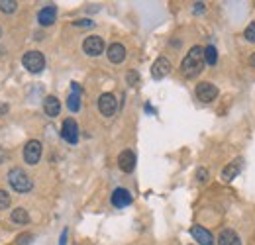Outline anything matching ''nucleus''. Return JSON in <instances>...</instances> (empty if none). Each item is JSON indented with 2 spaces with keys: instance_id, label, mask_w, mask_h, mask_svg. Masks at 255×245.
<instances>
[{
  "instance_id": "nucleus-9",
  "label": "nucleus",
  "mask_w": 255,
  "mask_h": 245,
  "mask_svg": "<svg viewBox=\"0 0 255 245\" xmlns=\"http://www.w3.org/2000/svg\"><path fill=\"white\" fill-rule=\"evenodd\" d=\"M169 73H171V63H169L167 57H159V59H155V63L151 65V77L157 79V81L165 79Z\"/></svg>"
},
{
  "instance_id": "nucleus-13",
  "label": "nucleus",
  "mask_w": 255,
  "mask_h": 245,
  "mask_svg": "<svg viewBox=\"0 0 255 245\" xmlns=\"http://www.w3.org/2000/svg\"><path fill=\"white\" fill-rule=\"evenodd\" d=\"M55 18H57V8H55L53 4L41 8L39 14H37V20H39L41 26H51V24L55 22Z\"/></svg>"
},
{
  "instance_id": "nucleus-15",
  "label": "nucleus",
  "mask_w": 255,
  "mask_h": 245,
  "mask_svg": "<svg viewBox=\"0 0 255 245\" xmlns=\"http://www.w3.org/2000/svg\"><path fill=\"white\" fill-rule=\"evenodd\" d=\"M71 94H69V100H67V106L71 112H79L81 108V87L79 83H71Z\"/></svg>"
},
{
  "instance_id": "nucleus-2",
  "label": "nucleus",
  "mask_w": 255,
  "mask_h": 245,
  "mask_svg": "<svg viewBox=\"0 0 255 245\" xmlns=\"http://www.w3.org/2000/svg\"><path fill=\"white\" fill-rule=\"evenodd\" d=\"M8 183H10V186H12L16 192H30L33 186L30 175H28L26 171H22L20 167L10 169V173H8Z\"/></svg>"
},
{
  "instance_id": "nucleus-21",
  "label": "nucleus",
  "mask_w": 255,
  "mask_h": 245,
  "mask_svg": "<svg viewBox=\"0 0 255 245\" xmlns=\"http://www.w3.org/2000/svg\"><path fill=\"white\" fill-rule=\"evenodd\" d=\"M16 10H18V2L16 0H0V12L14 14Z\"/></svg>"
},
{
  "instance_id": "nucleus-12",
  "label": "nucleus",
  "mask_w": 255,
  "mask_h": 245,
  "mask_svg": "<svg viewBox=\"0 0 255 245\" xmlns=\"http://www.w3.org/2000/svg\"><path fill=\"white\" fill-rule=\"evenodd\" d=\"M112 204L116 206V208H126L131 204V194H129V190L126 188H116L114 192H112Z\"/></svg>"
},
{
  "instance_id": "nucleus-25",
  "label": "nucleus",
  "mask_w": 255,
  "mask_h": 245,
  "mask_svg": "<svg viewBox=\"0 0 255 245\" xmlns=\"http://www.w3.org/2000/svg\"><path fill=\"white\" fill-rule=\"evenodd\" d=\"M32 240V234H26V236H20L18 238V245H28Z\"/></svg>"
},
{
  "instance_id": "nucleus-4",
  "label": "nucleus",
  "mask_w": 255,
  "mask_h": 245,
  "mask_svg": "<svg viewBox=\"0 0 255 245\" xmlns=\"http://www.w3.org/2000/svg\"><path fill=\"white\" fill-rule=\"evenodd\" d=\"M98 110H100L102 116H114L116 110H118V100H116V96L110 94V92L100 94V98H98Z\"/></svg>"
},
{
  "instance_id": "nucleus-31",
  "label": "nucleus",
  "mask_w": 255,
  "mask_h": 245,
  "mask_svg": "<svg viewBox=\"0 0 255 245\" xmlns=\"http://www.w3.org/2000/svg\"><path fill=\"white\" fill-rule=\"evenodd\" d=\"M0 37H2V30H0Z\"/></svg>"
},
{
  "instance_id": "nucleus-23",
  "label": "nucleus",
  "mask_w": 255,
  "mask_h": 245,
  "mask_svg": "<svg viewBox=\"0 0 255 245\" xmlns=\"http://www.w3.org/2000/svg\"><path fill=\"white\" fill-rule=\"evenodd\" d=\"M244 35H246V39L248 41H252V43H255V22H252L248 28H246V31H244Z\"/></svg>"
},
{
  "instance_id": "nucleus-27",
  "label": "nucleus",
  "mask_w": 255,
  "mask_h": 245,
  "mask_svg": "<svg viewBox=\"0 0 255 245\" xmlns=\"http://www.w3.org/2000/svg\"><path fill=\"white\" fill-rule=\"evenodd\" d=\"M194 12H204V2H196L194 4Z\"/></svg>"
},
{
  "instance_id": "nucleus-20",
  "label": "nucleus",
  "mask_w": 255,
  "mask_h": 245,
  "mask_svg": "<svg viewBox=\"0 0 255 245\" xmlns=\"http://www.w3.org/2000/svg\"><path fill=\"white\" fill-rule=\"evenodd\" d=\"M204 61L208 63V65H216V61H218V49L214 45L204 47Z\"/></svg>"
},
{
  "instance_id": "nucleus-19",
  "label": "nucleus",
  "mask_w": 255,
  "mask_h": 245,
  "mask_svg": "<svg viewBox=\"0 0 255 245\" xmlns=\"http://www.w3.org/2000/svg\"><path fill=\"white\" fill-rule=\"evenodd\" d=\"M10 218H12V222H14V224H20V226L30 224V214H28V210H26V208H14Z\"/></svg>"
},
{
  "instance_id": "nucleus-28",
  "label": "nucleus",
  "mask_w": 255,
  "mask_h": 245,
  "mask_svg": "<svg viewBox=\"0 0 255 245\" xmlns=\"http://www.w3.org/2000/svg\"><path fill=\"white\" fill-rule=\"evenodd\" d=\"M128 81H129V85H135V81H137V75H135V73H129V75H128Z\"/></svg>"
},
{
  "instance_id": "nucleus-14",
  "label": "nucleus",
  "mask_w": 255,
  "mask_h": 245,
  "mask_svg": "<svg viewBox=\"0 0 255 245\" xmlns=\"http://www.w3.org/2000/svg\"><path fill=\"white\" fill-rule=\"evenodd\" d=\"M43 112H45L49 118L59 116V112H61V102H59V100H57L53 94L45 96V100H43Z\"/></svg>"
},
{
  "instance_id": "nucleus-22",
  "label": "nucleus",
  "mask_w": 255,
  "mask_h": 245,
  "mask_svg": "<svg viewBox=\"0 0 255 245\" xmlns=\"http://www.w3.org/2000/svg\"><path fill=\"white\" fill-rule=\"evenodd\" d=\"M10 206V194L6 190H0V210H6Z\"/></svg>"
},
{
  "instance_id": "nucleus-10",
  "label": "nucleus",
  "mask_w": 255,
  "mask_h": 245,
  "mask_svg": "<svg viewBox=\"0 0 255 245\" xmlns=\"http://www.w3.org/2000/svg\"><path fill=\"white\" fill-rule=\"evenodd\" d=\"M191 236L194 238V242H198L200 245H214V238L208 230H204L202 226H192Z\"/></svg>"
},
{
  "instance_id": "nucleus-11",
  "label": "nucleus",
  "mask_w": 255,
  "mask_h": 245,
  "mask_svg": "<svg viewBox=\"0 0 255 245\" xmlns=\"http://www.w3.org/2000/svg\"><path fill=\"white\" fill-rule=\"evenodd\" d=\"M118 167L124 171V173H131L133 169H135V153L133 151H122V153L118 155Z\"/></svg>"
},
{
  "instance_id": "nucleus-6",
  "label": "nucleus",
  "mask_w": 255,
  "mask_h": 245,
  "mask_svg": "<svg viewBox=\"0 0 255 245\" xmlns=\"http://www.w3.org/2000/svg\"><path fill=\"white\" fill-rule=\"evenodd\" d=\"M61 137L67 143H71V145H75L79 141V125H77V122L73 118H67L63 122V125H61Z\"/></svg>"
},
{
  "instance_id": "nucleus-5",
  "label": "nucleus",
  "mask_w": 255,
  "mask_h": 245,
  "mask_svg": "<svg viewBox=\"0 0 255 245\" xmlns=\"http://www.w3.org/2000/svg\"><path fill=\"white\" fill-rule=\"evenodd\" d=\"M83 51L87 55H91V57H98L104 51V39L100 35H89L83 41Z\"/></svg>"
},
{
  "instance_id": "nucleus-3",
  "label": "nucleus",
  "mask_w": 255,
  "mask_h": 245,
  "mask_svg": "<svg viewBox=\"0 0 255 245\" xmlns=\"http://www.w3.org/2000/svg\"><path fill=\"white\" fill-rule=\"evenodd\" d=\"M22 63L24 67L30 71V73H41L45 69V57L43 53L39 51H28L24 57H22Z\"/></svg>"
},
{
  "instance_id": "nucleus-7",
  "label": "nucleus",
  "mask_w": 255,
  "mask_h": 245,
  "mask_svg": "<svg viewBox=\"0 0 255 245\" xmlns=\"http://www.w3.org/2000/svg\"><path fill=\"white\" fill-rule=\"evenodd\" d=\"M24 159L28 165H37L41 159V143L37 139H30L24 147Z\"/></svg>"
},
{
  "instance_id": "nucleus-8",
  "label": "nucleus",
  "mask_w": 255,
  "mask_h": 245,
  "mask_svg": "<svg viewBox=\"0 0 255 245\" xmlns=\"http://www.w3.org/2000/svg\"><path fill=\"white\" fill-rule=\"evenodd\" d=\"M196 96H198V100H202V102H212V100H216V96H218V89H216L212 83L202 81V83L196 85Z\"/></svg>"
},
{
  "instance_id": "nucleus-24",
  "label": "nucleus",
  "mask_w": 255,
  "mask_h": 245,
  "mask_svg": "<svg viewBox=\"0 0 255 245\" xmlns=\"http://www.w3.org/2000/svg\"><path fill=\"white\" fill-rule=\"evenodd\" d=\"M75 26H79V28H91V26H95V22H91V20H77V22H73Z\"/></svg>"
},
{
  "instance_id": "nucleus-1",
  "label": "nucleus",
  "mask_w": 255,
  "mask_h": 245,
  "mask_svg": "<svg viewBox=\"0 0 255 245\" xmlns=\"http://www.w3.org/2000/svg\"><path fill=\"white\" fill-rule=\"evenodd\" d=\"M204 49L194 45L191 47V51L187 53V57L181 63V73L187 77V79H194L198 77L202 71H204Z\"/></svg>"
},
{
  "instance_id": "nucleus-30",
  "label": "nucleus",
  "mask_w": 255,
  "mask_h": 245,
  "mask_svg": "<svg viewBox=\"0 0 255 245\" xmlns=\"http://www.w3.org/2000/svg\"><path fill=\"white\" fill-rule=\"evenodd\" d=\"M250 65H252V67H255V53L250 57Z\"/></svg>"
},
{
  "instance_id": "nucleus-17",
  "label": "nucleus",
  "mask_w": 255,
  "mask_h": 245,
  "mask_svg": "<svg viewBox=\"0 0 255 245\" xmlns=\"http://www.w3.org/2000/svg\"><path fill=\"white\" fill-rule=\"evenodd\" d=\"M218 245H242V242H240V236L234 230H224L218 236Z\"/></svg>"
},
{
  "instance_id": "nucleus-16",
  "label": "nucleus",
  "mask_w": 255,
  "mask_h": 245,
  "mask_svg": "<svg viewBox=\"0 0 255 245\" xmlns=\"http://www.w3.org/2000/svg\"><path fill=\"white\" fill-rule=\"evenodd\" d=\"M106 55H108V59L112 63H122L126 59V47L122 45V43H112L110 47H108V51H106Z\"/></svg>"
},
{
  "instance_id": "nucleus-26",
  "label": "nucleus",
  "mask_w": 255,
  "mask_h": 245,
  "mask_svg": "<svg viewBox=\"0 0 255 245\" xmlns=\"http://www.w3.org/2000/svg\"><path fill=\"white\" fill-rule=\"evenodd\" d=\"M196 177H198V181H200V183H204V181H206V177H208V171H206V169H198Z\"/></svg>"
},
{
  "instance_id": "nucleus-29",
  "label": "nucleus",
  "mask_w": 255,
  "mask_h": 245,
  "mask_svg": "<svg viewBox=\"0 0 255 245\" xmlns=\"http://www.w3.org/2000/svg\"><path fill=\"white\" fill-rule=\"evenodd\" d=\"M65 240H67V230H65L63 234H61V245H65Z\"/></svg>"
},
{
  "instance_id": "nucleus-18",
  "label": "nucleus",
  "mask_w": 255,
  "mask_h": 245,
  "mask_svg": "<svg viewBox=\"0 0 255 245\" xmlns=\"http://www.w3.org/2000/svg\"><path fill=\"white\" fill-rule=\"evenodd\" d=\"M240 171H242V159H236V161H232V163L222 171V179L224 181H232V179L238 177Z\"/></svg>"
}]
</instances>
